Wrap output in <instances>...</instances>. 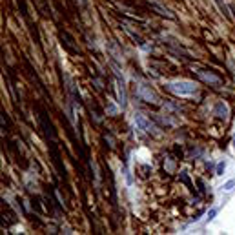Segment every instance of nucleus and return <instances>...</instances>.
Segmentation results:
<instances>
[{
    "label": "nucleus",
    "instance_id": "f03ea898",
    "mask_svg": "<svg viewBox=\"0 0 235 235\" xmlns=\"http://www.w3.org/2000/svg\"><path fill=\"white\" fill-rule=\"evenodd\" d=\"M137 95H139L144 102H157V100H159L157 95H155L148 86H139V88H137Z\"/></svg>",
    "mask_w": 235,
    "mask_h": 235
},
{
    "label": "nucleus",
    "instance_id": "1a4fd4ad",
    "mask_svg": "<svg viewBox=\"0 0 235 235\" xmlns=\"http://www.w3.org/2000/svg\"><path fill=\"white\" fill-rule=\"evenodd\" d=\"M224 168H226V162H219V164H217V170H215V173H217V175H223Z\"/></svg>",
    "mask_w": 235,
    "mask_h": 235
},
{
    "label": "nucleus",
    "instance_id": "7ed1b4c3",
    "mask_svg": "<svg viewBox=\"0 0 235 235\" xmlns=\"http://www.w3.org/2000/svg\"><path fill=\"white\" fill-rule=\"evenodd\" d=\"M199 77L206 82V84H213V86H219L221 84V78L213 73H206V71H199Z\"/></svg>",
    "mask_w": 235,
    "mask_h": 235
},
{
    "label": "nucleus",
    "instance_id": "0eeeda50",
    "mask_svg": "<svg viewBox=\"0 0 235 235\" xmlns=\"http://www.w3.org/2000/svg\"><path fill=\"white\" fill-rule=\"evenodd\" d=\"M117 91H119V102L122 106H126V91H124V84H117Z\"/></svg>",
    "mask_w": 235,
    "mask_h": 235
},
{
    "label": "nucleus",
    "instance_id": "9d476101",
    "mask_svg": "<svg viewBox=\"0 0 235 235\" xmlns=\"http://www.w3.org/2000/svg\"><path fill=\"white\" fill-rule=\"evenodd\" d=\"M233 186H235V179H232V181H228V182H226V184H224V186H223V188H224V190H228V192H230V190H233Z\"/></svg>",
    "mask_w": 235,
    "mask_h": 235
},
{
    "label": "nucleus",
    "instance_id": "6e6552de",
    "mask_svg": "<svg viewBox=\"0 0 235 235\" xmlns=\"http://www.w3.org/2000/svg\"><path fill=\"white\" fill-rule=\"evenodd\" d=\"M215 215H217V208H212V210L208 212V217H206V223H210V221H213V219H215Z\"/></svg>",
    "mask_w": 235,
    "mask_h": 235
},
{
    "label": "nucleus",
    "instance_id": "39448f33",
    "mask_svg": "<svg viewBox=\"0 0 235 235\" xmlns=\"http://www.w3.org/2000/svg\"><path fill=\"white\" fill-rule=\"evenodd\" d=\"M151 7L155 9V11H159V15H162V16H168V18H175V15L170 11V9H166V7H162V5H159V4H151Z\"/></svg>",
    "mask_w": 235,
    "mask_h": 235
},
{
    "label": "nucleus",
    "instance_id": "f257e3e1",
    "mask_svg": "<svg viewBox=\"0 0 235 235\" xmlns=\"http://www.w3.org/2000/svg\"><path fill=\"white\" fill-rule=\"evenodd\" d=\"M168 89L179 97H186V95H193L197 91V86L193 82H188V80H181V82H170L168 84Z\"/></svg>",
    "mask_w": 235,
    "mask_h": 235
},
{
    "label": "nucleus",
    "instance_id": "20e7f679",
    "mask_svg": "<svg viewBox=\"0 0 235 235\" xmlns=\"http://www.w3.org/2000/svg\"><path fill=\"white\" fill-rule=\"evenodd\" d=\"M135 124H137L140 130H144V131H151V130H153V126H151V124H150L142 115H140V113H137V115H135Z\"/></svg>",
    "mask_w": 235,
    "mask_h": 235
},
{
    "label": "nucleus",
    "instance_id": "423d86ee",
    "mask_svg": "<svg viewBox=\"0 0 235 235\" xmlns=\"http://www.w3.org/2000/svg\"><path fill=\"white\" fill-rule=\"evenodd\" d=\"M215 113H217L221 119H226V117H228V108H226V104H224V102H219L217 108H215Z\"/></svg>",
    "mask_w": 235,
    "mask_h": 235
}]
</instances>
